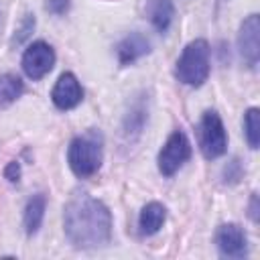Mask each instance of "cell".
<instances>
[{
	"label": "cell",
	"instance_id": "6da1fadb",
	"mask_svg": "<svg viewBox=\"0 0 260 260\" xmlns=\"http://www.w3.org/2000/svg\"><path fill=\"white\" fill-rule=\"evenodd\" d=\"M63 230L75 248H100L110 242V209L87 193H75L63 209Z\"/></svg>",
	"mask_w": 260,
	"mask_h": 260
},
{
	"label": "cell",
	"instance_id": "7a4b0ae2",
	"mask_svg": "<svg viewBox=\"0 0 260 260\" xmlns=\"http://www.w3.org/2000/svg\"><path fill=\"white\" fill-rule=\"evenodd\" d=\"M102 146H104V140L98 130H89V132L73 138L67 148V160H69L71 171L81 179L95 175L98 169L102 167V158H104Z\"/></svg>",
	"mask_w": 260,
	"mask_h": 260
},
{
	"label": "cell",
	"instance_id": "3957f363",
	"mask_svg": "<svg viewBox=\"0 0 260 260\" xmlns=\"http://www.w3.org/2000/svg\"><path fill=\"white\" fill-rule=\"evenodd\" d=\"M209 45L207 41L203 39H195L191 41L179 61H177V67H175V75L181 83L185 85H193V87H199L203 85V81L209 77Z\"/></svg>",
	"mask_w": 260,
	"mask_h": 260
},
{
	"label": "cell",
	"instance_id": "277c9868",
	"mask_svg": "<svg viewBox=\"0 0 260 260\" xmlns=\"http://www.w3.org/2000/svg\"><path fill=\"white\" fill-rule=\"evenodd\" d=\"M199 146L205 158H217L228 148V134L215 112H205L199 124Z\"/></svg>",
	"mask_w": 260,
	"mask_h": 260
},
{
	"label": "cell",
	"instance_id": "5b68a950",
	"mask_svg": "<svg viewBox=\"0 0 260 260\" xmlns=\"http://www.w3.org/2000/svg\"><path fill=\"white\" fill-rule=\"evenodd\" d=\"M189 156H191V142H189V138L181 130H175L167 138L165 146L158 152V171L165 177H173L185 165V160Z\"/></svg>",
	"mask_w": 260,
	"mask_h": 260
},
{
	"label": "cell",
	"instance_id": "8992f818",
	"mask_svg": "<svg viewBox=\"0 0 260 260\" xmlns=\"http://www.w3.org/2000/svg\"><path fill=\"white\" fill-rule=\"evenodd\" d=\"M53 65H55V51L45 41L32 43L22 55V71L30 79L45 77L53 69Z\"/></svg>",
	"mask_w": 260,
	"mask_h": 260
},
{
	"label": "cell",
	"instance_id": "52a82bcc",
	"mask_svg": "<svg viewBox=\"0 0 260 260\" xmlns=\"http://www.w3.org/2000/svg\"><path fill=\"white\" fill-rule=\"evenodd\" d=\"M238 51L248 67H256L260 57V18L258 14H250L238 32Z\"/></svg>",
	"mask_w": 260,
	"mask_h": 260
},
{
	"label": "cell",
	"instance_id": "ba28073f",
	"mask_svg": "<svg viewBox=\"0 0 260 260\" xmlns=\"http://www.w3.org/2000/svg\"><path fill=\"white\" fill-rule=\"evenodd\" d=\"M215 244L223 258H244L248 254V238L238 223L219 225L215 232Z\"/></svg>",
	"mask_w": 260,
	"mask_h": 260
},
{
	"label": "cell",
	"instance_id": "9c48e42d",
	"mask_svg": "<svg viewBox=\"0 0 260 260\" xmlns=\"http://www.w3.org/2000/svg\"><path fill=\"white\" fill-rule=\"evenodd\" d=\"M51 100L59 110H71L75 108L81 100H83V89L77 81V77L73 73H63L59 75L53 91H51Z\"/></svg>",
	"mask_w": 260,
	"mask_h": 260
},
{
	"label": "cell",
	"instance_id": "30bf717a",
	"mask_svg": "<svg viewBox=\"0 0 260 260\" xmlns=\"http://www.w3.org/2000/svg\"><path fill=\"white\" fill-rule=\"evenodd\" d=\"M116 53H118L120 65H132L134 61L150 53V43L142 32H130L118 43Z\"/></svg>",
	"mask_w": 260,
	"mask_h": 260
},
{
	"label": "cell",
	"instance_id": "8fae6325",
	"mask_svg": "<svg viewBox=\"0 0 260 260\" xmlns=\"http://www.w3.org/2000/svg\"><path fill=\"white\" fill-rule=\"evenodd\" d=\"M165 219H167V209H165L162 203H158V201H150V203H146V205L142 207L140 215H138V228H140V234H144V236H152V234H156V232L162 228Z\"/></svg>",
	"mask_w": 260,
	"mask_h": 260
},
{
	"label": "cell",
	"instance_id": "7c38bea8",
	"mask_svg": "<svg viewBox=\"0 0 260 260\" xmlns=\"http://www.w3.org/2000/svg\"><path fill=\"white\" fill-rule=\"evenodd\" d=\"M146 16L158 32H167L175 16V6L171 0H148Z\"/></svg>",
	"mask_w": 260,
	"mask_h": 260
},
{
	"label": "cell",
	"instance_id": "4fadbf2b",
	"mask_svg": "<svg viewBox=\"0 0 260 260\" xmlns=\"http://www.w3.org/2000/svg\"><path fill=\"white\" fill-rule=\"evenodd\" d=\"M45 205H47V199H45L43 193H37V195H32L26 201V207H24V228H26L28 236L39 232V228L43 223V215H45Z\"/></svg>",
	"mask_w": 260,
	"mask_h": 260
},
{
	"label": "cell",
	"instance_id": "5bb4252c",
	"mask_svg": "<svg viewBox=\"0 0 260 260\" xmlns=\"http://www.w3.org/2000/svg\"><path fill=\"white\" fill-rule=\"evenodd\" d=\"M22 91H24V83L20 81V77L12 73L0 75V106L12 104L16 98H20Z\"/></svg>",
	"mask_w": 260,
	"mask_h": 260
},
{
	"label": "cell",
	"instance_id": "9a60e30c",
	"mask_svg": "<svg viewBox=\"0 0 260 260\" xmlns=\"http://www.w3.org/2000/svg\"><path fill=\"white\" fill-rule=\"evenodd\" d=\"M244 134L250 148H258L260 144V110L250 108L244 116Z\"/></svg>",
	"mask_w": 260,
	"mask_h": 260
},
{
	"label": "cell",
	"instance_id": "2e32d148",
	"mask_svg": "<svg viewBox=\"0 0 260 260\" xmlns=\"http://www.w3.org/2000/svg\"><path fill=\"white\" fill-rule=\"evenodd\" d=\"M32 28H35V16L32 14H26L24 16V20H22V24H20V28L16 30V35H14V39H12V43H22L30 32H32Z\"/></svg>",
	"mask_w": 260,
	"mask_h": 260
},
{
	"label": "cell",
	"instance_id": "e0dca14e",
	"mask_svg": "<svg viewBox=\"0 0 260 260\" xmlns=\"http://www.w3.org/2000/svg\"><path fill=\"white\" fill-rule=\"evenodd\" d=\"M223 177H225V183L230 181V183H236L240 177H242V167H240V160H232L225 169H223Z\"/></svg>",
	"mask_w": 260,
	"mask_h": 260
},
{
	"label": "cell",
	"instance_id": "ac0fdd59",
	"mask_svg": "<svg viewBox=\"0 0 260 260\" xmlns=\"http://www.w3.org/2000/svg\"><path fill=\"white\" fill-rule=\"evenodd\" d=\"M69 0H49L47 2V10L51 12V14H57V16H61V14H65L67 10H69Z\"/></svg>",
	"mask_w": 260,
	"mask_h": 260
},
{
	"label": "cell",
	"instance_id": "d6986e66",
	"mask_svg": "<svg viewBox=\"0 0 260 260\" xmlns=\"http://www.w3.org/2000/svg\"><path fill=\"white\" fill-rule=\"evenodd\" d=\"M4 177H6L10 183H16V181L20 179V167H18L16 160H10V162L6 165V169H4Z\"/></svg>",
	"mask_w": 260,
	"mask_h": 260
},
{
	"label": "cell",
	"instance_id": "ffe728a7",
	"mask_svg": "<svg viewBox=\"0 0 260 260\" xmlns=\"http://www.w3.org/2000/svg\"><path fill=\"white\" fill-rule=\"evenodd\" d=\"M256 203H258V197L256 195H252V205H250V215H252V219L254 221H258V207H256Z\"/></svg>",
	"mask_w": 260,
	"mask_h": 260
}]
</instances>
